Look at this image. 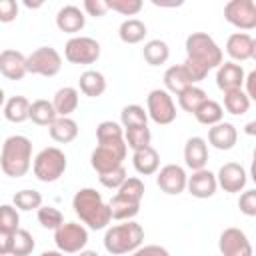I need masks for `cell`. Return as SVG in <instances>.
I'll return each instance as SVG.
<instances>
[{
    "instance_id": "cell-1",
    "label": "cell",
    "mask_w": 256,
    "mask_h": 256,
    "mask_svg": "<svg viewBox=\"0 0 256 256\" xmlns=\"http://www.w3.org/2000/svg\"><path fill=\"white\" fill-rule=\"evenodd\" d=\"M72 208L76 216L92 230H104L112 220L110 206L94 188H80L72 198Z\"/></svg>"
},
{
    "instance_id": "cell-2",
    "label": "cell",
    "mask_w": 256,
    "mask_h": 256,
    "mask_svg": "<svg viewBox=\"0 0 256 256\" xmlns=\"http://www.w3.org/2000/svg\"><path fill=\"white\" fill-rule=\"evenodd\" d=\"M32 166V142L22 134L8 136L0 152V168L10 178H22Z\"/></svg>"
},
{
    "instance_id": "cell-3",
    "label": "cell",
    "mask_w": 256,
    "mask_h": 256,
    "mask_svg": "<svg viewBox=\"0 0 256 256\" xmlns=\"http://www.w3.org/2000/svg\"><path fill=\"white\" fill-rule=\"evenodd\" d=\"M222 48L216 44V40L206 32H192L186 38V60L194 62L202 70L210 72L212 68H218L222 64Z\"/></svg>"
},
{
    "instance_id": "cell-4",
    "label": "cell",
    "mask_w": 256,
    "mask_h": 256,
    "mask_svg": "<svg viewBox=\"0 0 256 256\" xmlns=\"http://www.w3.org/2000/svg\"><path fill=\"white\" fill-rule=\"evenodd\" d=\"M142 242H144V228L134 220L116 224L108 228L104 234V248L114 256L132 254L136 248L142 246Z\"/></svg>"
},
{
    "instance_id": "cell-5",
    "label": "cell",
    "mask_w": 256,
    "mask_h": 256,
    "mask_svg": "<svg viewBox=\"0 0 256 256\" xmlns=\"http://www.w3.org/2000/svg\"><path fill=\"white\" fill-rule=\"evenodd\" d=\"M66 166H68L66 154L56 146H48V148H42L36 154L32 170H34V176L40 182L48 184V182L60 180V176L66 172Z\"/></svg>"
},
{
    "instance_id": "cell-6",
    "label": "cell",
    "mask_w": 256,
    "mask_h": 256,
    "mask_svg": "<svg viewBox=\"0 0 256 256\" xmlns=\"http://www.w3.org/2000/svg\"><path fill=\"white\" fill-rule=\"evenodd\" d=\"M126 152H128V146H126L124 138L122 140H110V142H98V146L92 150L90 164L100 176V174H106V172L122 166Z\"/></svg>"
},
{
    "instance_id": "cell-7",
    "label": "cell",
    "mask_w": 256,
    "mask_h": 256,
    "mask_svg": "<svg viewBox=\"0 0 256 256\" xmlns=\"http://www.w3.org/2000/svg\"><path fill=\"white\" fill-rule=\"evenodd\" d=\"M62 68V56L52 46H40L30 56H26V70L28 74H38L52 78Z\"/></svg>"
},
{
    "instance_id": "cell-8",
    "label": "cell",
    "mask_w": 256,
    "mask_h": 256,
    "mask_svg": "<svg viewBox=\"0 0 256 256\" xmlns=\"http://www.w3.org/2000/svg\"><path fill=\"white\" fill-rule=\"evenodd\" d=\"M54 244L62 254H78L88 244V230L78 222H64L54 230Z\"/></svg>"
},
{
    "instance_id": "cell-9",
    "label": "cell",
    "mask_w": 256,
    "mask_h": 256,
    "mask_svg": "<svg viewBox=\"0 0 256 256\" xmlns=\"http://www.w3.org/2000/svg\"><path fill=\"white\" fill-rule=\"evenodd\" d=\"M64 58L70 64H94L100 58V44L90 36H72L64 46Z\"/></svg>"
},
{
    "instance_id": "cell-10",
    "label": "cell",
    "mask_w": 256,
    "mask_h": 256,
    "mask_svg": "<svg viewBox=\"0 0 256 256\" xmlns=\"http://www.w3.org/2000/svg\"><path fill=\"white\" fill-rule=\"evenodd\" d=\"M146 114L160 126H166V124H172L176 120V104L170 96V92L162 90V88H156V90H150V94L146 96Z\"/></svg>"
},
{
    "instance_id": "cell-11",
    "label": "cell",
    "mask_w": 256,
    "mask_h": 256,
    "mask_svg": "<svg viewBox=\"0 0 256 256\" xmlns=\"http://www.w3.org/2000/svg\"><path fill=\"white\" fill-rule=\"evenodd\" d=\"M218 250L222 256H254V250L246 232L234 226L222 230L218 238Z\"/></svg>"
},
{
    "instance_id": "cell-12",
    "label": "cell",
    "mask_w": 256,
    "mask_h": 256,
    "mask_svg": "<svg viewBox=\"0 0 256 256\" xmlns=\"http://www.w3.org/2000/svg\"><path fill=\"white\" fill-rule=\"evenodd\" d=\"M224 18L240 30L256 28V4H254V0H230L224 6Z\"/></svg>"
},
{
    "instance_id": "cell-13",
    "label": "cell",
    "mask_w": 256,
    "mask_h": 256,
    "mask_svg": "<svg viewBox=\"0 0 256 256\" xmlns=\"http://www.w3.org/2000/svg\"><path fill=\"white\" fill-rule=\"evenodd\" d=\"M186 172L182 166L178 164H166L160 168L158 176H156V184L162 192L170 194V196H176V194H182L186 190Z\"/></svg>"
},
{
    "instance_id": "cell-14",
    "label": "cell",
    "mask_w": 256,
    "mask_h": 256,
    "mask_svg": "<svg viewBox=\"0 0 256 256\" xmlns=\"http://www.w3.org/2000/svg\"><path fill=\"white\" fill-rule=\"evenodd\" d=\"M226 52L236 64L252 60L256 54V40L248 32H234L226 40Z\"/></svg>"
},
{
    "instance_id": "cell-15",
    "label": "cell",
    "mask_w": 256,
    "mask_h": 256,
    "mask_svg": "<svg viewBox=\"0 0 256 256\" xmlns=\"http://www.w3.org/2000/svg\"><path fill=\"white\" fill-rule=\"evenodd\" d=\"M246 170L238 164V162H226L220 166L218 174H216V182L224 192L236 194L240 190H244L246 186Z\"/></svg>"
},
{
    "instance_id": "cell-16",
    "label": "cell",
    "mask_w": 256,
    "mask_h": 256,
    "mask_svg": "<svg viewBox=\"0 0 256 256\" xmlns=\"http://www.w3.org/2000/svg\"><path fill=\"white\" fill-rule=\"evenodd\" d=\"M186 188L194 198H212L216 194L218 182H216V174H212L210 170L202 168L192 172V176H188L186 180Z\"/></svg>"
},
{
    "instance_id": "cell-17",
    "label": "cell",
    "mask_w": 256,
    "mask_h": 256,
    "mask_svg": "<svg viewBox=\"0 0 256 256\" xmlns=\"http://www.w3.org/2000/svg\"><path fill=\"white\" fill-rule=\"evenodd\" d=\"M0 74L8 80H22L28 70H26V56L20 50L6 48L0 52Z\"/></svg>"
},
{
    "instance_id": "cell-18",
    "label": "cell",
    "mask_w": 256,
    "mask_h": 256,
    "mask_svg": "<svg viewBox=\"0 0 256 256\" xmlns=\"http://www.w3.org/2000/svg\"><path fill=\"white\" fill-rule=\"evenodd\" d=\"M244 68L232 60L228 62H222L218 68H216V86L222 90V92H228V90H236V88H242L244 86Z\"/></svg>"
},
{
    "instance_id": "cell-19",
    "label": "cell",
    "mask_w": 256,
    "mask_h": 256,
    "mask_svg": "<svg viewBox=\"0 0 256 256\" xmlns=\"http://www.w3.org/2000/svg\"><path fill=\"white\" fill-rule=\"evenodd\" d=\"M184 162H186V166L192 172L206 168V162H208V144H206L204 138L192 136V138L186 140V144H184Z\"/></svg>"
},
{
    "instance_id": "cell-20",
    "label": "cell",
    "mask_w": 256,
    "mask_h": 256,
    "mask_svg": "<svg viewBox=\"0 0 256 256\" xmlns=\"http://www.w3.org/2000/svg\"><path fill=\"white\" fill-rule=\"evenodd\" d=\"M86 24V16L84 12L74 6V4H66L58 10L56 14V26L60 32H66V34H78Z\"/></svg>"
},
{
    "instance_id": "cell-21",
    "label": "cell",
    "mask_w": 256,
    "mask_h": 256,
    "mask_svg": "<svg viewBox=\"0 0 256 256\" xmlns=\"http://www.w3.org/2000/svg\"><path fill=\"white\" fill-rule=\"evenodd\" d=\"M238 140V130L230 122H218L208 130V142L216 150H232Z\"/></svg>"
},
{
    "instance_id": "cell-22",
    "label": "cell",
    "mask_w": 256,
    "mask_h": 256,
    "mask_svg": "<svg viewBox=\"0 0 256 256\" xmlns=\"http://www.w3.org/2000/svg\"><path fill=\"white\" fill-rule=\"evenodd\" d=\"M132 164H134V168H136L138 174H142V176H152V174H156L158 168H160V154H158L156 148H152V146L134 150V154H132Z\"/></svg>"
},
{
    "instance_id": "cell-23",
    "label": "cell",
    "mask_w": 256,
    "mask_h": 256,
    "mask_svg": "<svg viewBox=\"0 0 256 256\" xmlns=\"http://www.w3.org/2000/svg\"><path fill=\"white\" fill-rule=\"evenodd\" d=\"M48 130H50V138L58 144H68V142L76 140V136H78V124L70 116H58L48 126Z\"/></svg>"
},
{
    "instance_id": "cell-24",
    "label": "cell",
    "mask_w": 256,
    "mask_h": 256,
    "mask_svg": "<svg viewBox=\"0 0 256 256\" xmlns=\"http://www.w3.org/2000/svg\"><path fill=\"white\" fill-rule=\"evenodd\" d=\"M78 84H80L82 94H86L90 98H98V96H102L106 92V78L98 70H86V72H82Z\"/></svg>"
},
{
    "instance_id": "cell-25",
    "label": "cell",
    "mask_w": 256,
    "mask_h": 256,
    "mask_svg": "<svg viewBox=\"0 0 256 256\" xmlns=\"http://www.w3.org/2000/svg\"><path fill=\"white\" fill-rule=\"evenodd\" d=\"M52 106L58 116H70L78 108V90L72 86H64V88L56 90Z\"/></svg>"
},
{
    "instance_id": "cell-26",
    "label": "cell",
    "mask_w": 256,
    "mask_h": 256,
    "mask_svg": "<svg viewBox=\"0 0 256 256\" xmlns=\"http://www.w3.org/2000/svg\"><path fill=\"white\" fill-rule=\"evenodd\" d=\"M146 34H148L146 24L142 20H138V18H128L118 28V36H120V40L124 44H138V42H142L146 38Z\"/></svg>"
},
{
    "instance_id": "cell-27",
    "label": "cell",
    "mask_w": 256,
    "mask_h": 256,
    "mask_svg": "<svg viewBox=\"0 0 256 256\" xmlns=\"http://www.w3.org/2000/svg\"><path fill=\"white\" fill-rule=\"evenodd\" d=\"M28 112H30V102L26 96H12L4 102V116L8 122L22 124L24 120H28Z\"/></svg>"
},
{
    "instance_id": "cell-28",
    "label": "cell",
    "mask_w": 256,
    "mask_h": 256,
    "mask_svg": "<svg viewBox=\"0 0 256 256\" xmlns=\"http://www.w3.org/2000/svg\"><path fill=\"white\" fill-rule=\"evenodd\" d=\"M110 214L114 220H120V222H126V220H132L138 212H140V202H134V200H128V198H122V196H114L110 202Z\"/></svg>"
},
{
    "instance_id": "cell-29",
    "label": "cell",
    "mask_w": 256,
    "mask_h": 256,
    "mask_svg": "<svg viewBox=\"0 0 256 256\" xmlns=\"http://www.w3.org/2000/svg\"><path fill=\"white\" fill-rule=\"evenodd\" d=\"M164 86H166V92H172V94H180L184 88L188 86H194L184 70L182 64H176V66H170L166 72H164Z\"/></svg>"
},
{
    "instance_id": "cell-30",
    "label": "cell",
    "mask_w": 256,
    "mask_h": 256,
    "mask_svg": "<svg viewBox=\"0 0 256 256\" xmlns=\"http://www.w3.org/2000/svg\"><path fill=\"white\" fill-rule=\"evenodd\" d=\"M28 118H30L34 124H38V126H50V124L58 118V114H56L52 102L40 98V100H34V102L30 104Z\"/></svg>"
},
{
    "instance_id": "cell-31",
    "label": "cell",
    "mask_w": 256,
    "mask_h": 256,
    "mask_svg": "<svg viewBox=\"0 0 256 256\" xmlns=\"http://www.w3.org/2000/svg\"><path fill=\"white\" fill-rule=\"evenodd\" d=\"M142 56L150 66H160L166 64V60L170 58V48L164 40H148L142 48Z\"/></svg>"
},
{
    "instance_id": "cell-32",
    "label": "cell",
    "mask_w": 256,
    "mask_h": 256,
    "mask_svg": "<svg viewBox=\"0 0 256 256\" xmlns=\"http://www.w3.org/2000/svg\"><path fill=\"white\" fill-rule=\"evenodd\" d=\"M176 96H178L180 108H182L184 112H190V114H194V112L200 108V104L208 100L206 92H204L200 86H188V88H184V90H182L180 94H176Z\"/></svg>"
},
{
    "instance_id": "cell-33",
    "label": "cell",
    "mask_w": 256,
    "mask_h": 256,
    "mask_svg": "<svg viewBox=\"0 0 256 256\" xmlns=\"http://www.w3.org/2000/svg\"><path fill=\"white\" fill-rule=\"evenodd\" d=\"M250 98L244 94L242 88H236V90H228L224 92V108L234 114V116H242L250 110Z\"/></svg>"
},
{
    "instance_id": "cell-34",
    "label": "cell",
    "mask_w": 256,
    "mask_h": 256,
    "mask_svg": "<svg viewBox=\"0 0 256 256\" xmlns=\"http://www.w3.org/2000/svg\"><path fill=\"white\" fill-rule=\"evenodd\" d=\"M194 116H196V120L200 122V124H204V126H214V124H218V122H222V116H224V110H222V106L216 102V100H206V102H202L200 104V108L194 112Z\"/></svg>"
},
{
    "instance_id": "cell-35",
    "label": "cell",
    "mask_w": 256,
    "mask_h": 256,
    "mask_svg": "<svg viewBox=\"0 0 256 256\" xmlns=\"http://www.w3.org/2000/svg\"><path fill=\"white\" fill-rule=\"evenodd\" d=\"M122 128H134V126H148V114L140 104H128L120 112Z\"/></svg>"
},
{
    "instance_id": "cell-36",
    "label": "cell",
    "mask_w": 256,
    "mask_h": 256,
    "mask_svg": "<svg viewBox=\"0 0 256 256\" xmlns=\"http://www.w3.org/2000/svg\"><path fill=\"white\" fill-rule=\"evenodd\" d=\"M150 140H152V132L148 126H134V128L124 130V142L132 150H140V148L150 146Z\"/></svg>"
},
{
    "instance_id": "cell-37",
    "label": "cell",
    "mask_w": 256,
    "mask_h": 256,
    "mask_svg": "<svg viewBox=\"0 0 256 256\" xmlns=\"http://www.w3.org/2000/svg\"><path fill=\"white\" fill-rule=\"evenodd\" d=\"M34 246H36V242H34L32 234L28 230H24V228H18L12 234V250H10V254L12 256H28V254H32Z\"/></svg>"
},
{
    "instance_id": "cell-38",
    "label": "cell",
    "mask_w": 256,
    "mask_h": 256,
    "mask_svg": "<svg viewBox=\"0 0 256 256\" xmlns=\"http://www.w3.org/2000/svg\"><path fill=\"white\" fill-rule=\"evenodd\" d=\"M12 204L16 206V210H24V212L38 210L42 206V194L38 190H20L14 194Z\"/></svg>"
},
{
    "instance_id": "cell-39",
    "label": "cell",
    "mask_w": 256,
    "mask_h": 256,
    "mask_svg": "<svg viewBox=\"0 0 256 256\" xmlns=\"http://www.w3.org/2000/svg\"><path fill=\"white\" fill-rule=\"evenodd\" d=\"M20 228V214L14 204L0 206V230L6 234H14Z\"/></svg>"
},
{
    "instance_id": "cell-40",
    "label": "cell",
    "mask_w": 256,
    "mask_h": 256,
    "mask_svg": "<svg viewBox=\"0 0 256 256\" xmlns=\"http://www.w3.org/2000/svg\"><path fill=\"white\" fill-rule=\"evenodd\" d=\"M116 194L122 196V198L134 200V202H142V198H144V182H142L140 178H136V176L126 178L124 184L118 188Z\"/></svg>"
},
{
    "instance_id": "cell-41",
    "label": "cell",
    "mask_w": 256,
    "mask_h": 256,
    "mask_svg": "<svg viewBox=\"0 0 256 256\" xmlns=\"http://www.w3.org/2000/svg\"><path fill=\"white\" fill-rule=\"evenodd\" d=\"M124 138V128L118 122L104 120L96 128V140L98 142H110V140H122Z\"/></svg>"
},
{
    "instance_id": "cell-42",
    "label": "cell",
    "mask_w": 256,
    "mask_h": 256,
    "mask_svg": "<svg viewBox=\"0 0 256 256\" xmlns=\"http://www.w3.org/2000/svg\"><path fill=\"white\" fill-rule=\"evenodd\" d=\"M38 222L48 230H56L64 224V216L54 206H40L38 208Z\"/></svg>"
},
{
    "instance_id": "cell-43",
    "label": "cell",
    "mask_w": 256,
    "mask_h": 256,
    "mask_svg": "<svg viewBox=\"0 0 256 256\" xmlns=\"http://www.w3.org/2000/svg\"><path fill=\"white\" fill-rule=\"evenodd\" d=\"M106 6L122 16H136L142 10V0H106Z\"/></svg>"
},
{
    "instance_id": "cell-44",
    "label": "cell",
    "mask_w": 256,
    "mask_h": 256,
    "mask_svg": "<svg viewBox=\"0 0 256 256\" xmlns=\"http://www.w3.org/2000/svg\"><path fill=\"white\" fill-rule=\"evenodd\" d=\"M126 178H128V174H126V168H124V166H118V168H114V170H110V172L98 176L100 184H102L104 188H110V190H118V188L124 184Z\"/></svg>"
},
{
    "instance_id": "cell-45",
    "label": "cell",
    "mask_w": 256,
    "mask_h": 256,
    "mask_svg": "<svg viewBox=\"0 0 256 256\" xmlns=\"http://www.w3.org/2000/svg\"><path fill=\"white\" fill-rule=\"evenodd\" d=\"M238 208L246 216H256V190H246L240 194Z\"/></svg>"
},
{
    "instance_id": "cell-46",
    "label": "cell",
    "mask_w": 256,
    "mask_h": 256,
    "mask_svg": "<svg viewBox=\"0 0 256 256\" xmlns=\"http://www.w3.org/2000/svg\"><path fill=\"white\" fill-rule=\"evenodd\" d=\"M18 16V2L16 0H0V22L8 24L14 22Z\"/></svg>"
},
{
    "instance_id": "cell-47",
    "label": "cell",
    "mask_w": 256,
    "mask_h": 256,
    "mask_svg": "<svg viewBox=\"0 0 256 256\" xmlns=\"http://www.w3.org/2000/svg\"><path fill=\"white\" fill-rule=\"evenodd\" d=\"M82 8H84V12H86L88 16H94V18H102V16L108 12L106 0H84Z\"/></svg>"
},
{
    "instance_id": "cell-48",
    "label": "cell",
    "mask_w": 256,
    "mask_h": 256,
    "mask_svg": "<svg viewBox=\"0 0 256 256\" xmlns=\"http://www.w3.org/2000/svg\"><path fill=\"white\" fill-rule=\"evenodd\" d=\"M132 256H170V252L164 248V246H158V244H146V246H140L132 252Z\"/></svg>"
},
{
    "instance_id": "cell-49",
    "label": "cell",
    "mask_w": 256,
    "mask_h": 256,
    "mask_svg": "<svg viewBox=\"0 0 256 256\" xmlns=\"http://www.w3.org/2000/svg\"><path fill=\"white\" fill-rule=\"evenodd\" d=\"M254 80H256V72H250L248 76H244V84H246L244 94H246L250 100L256 98V86H254Z\"/></svg>"
},
{
    "instance_id": "cell-50",
    "label": "cell",
    "mask_w": 256,
    "mask_h": 256,
    "mask_svg": "<svg viewBox=\"0 0 256 256\" xmlns=\"http://www.w3.org/2000/svg\"><path fill=\"white\" fill-rule=\"evenodd\" d=\"M10 250H12V234H6L0 230V256L10 254Z\"/></svg>"
},
{
    "instance_id": "cell-51",
    "label": "cell",
    "mask_w": 256,
    "mask_h": 256,
    "mask_svg": "<svg viewBox=\"0 0 256 256\" xmlns=\"http://www.w3.org/2000/svg\"><path fill=\"white\" fill-rule=\"evenodd\" d=\"M246 134H250V136L256 134V122H248L246 124Z\"/></svg>"
},
{
    "instance_id": "cell-52",
    "label": "cell",
    "mask_w": 256,
    "mask_h": 256,
    "mask_svg": "<svg viewBox=\"0 0 256 256\" xmlns=\"http://www.w3.org/2000/svg\"><path fill=\"white\" fill-rule=\"evenodd\" d=\"M40 256H64L60 250H46V252H42Z\"/></svg>"
},
{
    "instance_id": "cell-53",
    "label": "cell",
    "mask_w": 256,
    "mask_h": 256,
    "mask_svg": "<svg viewBox=\"0 0 256 256\" xmlns=\"http://www.w3.org/2000/svg\"><path fill=\"white\" fill-rule=\"evenodd\" d=\"M78 256H100L98 252H94V250H80L78 252Z\"/></svg>"
},
{
    "instance_id": "cell-54",
    "label": "cell",
    "mask_w": 256,
    "mask_h": 256,
    "mask_svg": "<svg viewBox=\"0 0 256 256\" xmlns=\"http://www.w3.org/2000/svg\"><path fill=\"white\" fill-rule=\"evenodd\" d=\"M4 102H6V94H4V90L0 88V108H4Z\"/></svg>"
},
{
    "instance_id": "cell-55",
    "label": "cell",
    "mask_w": 256,
    "mask_h": 256,
    "mask_svg": "<svg viewBox=\"0 0 256 256\" xmlns=\"http://www.w3.org/2000/svg\"><path fill=\"white\" fill-rule=\"evenodd\" d=\"M24 4H26L28 8H40V6H42L40 2H36V4H32V2H24Z\"/></svg>"
}]
</instances>
